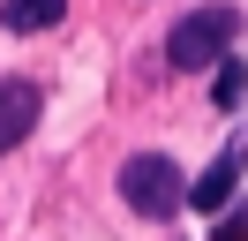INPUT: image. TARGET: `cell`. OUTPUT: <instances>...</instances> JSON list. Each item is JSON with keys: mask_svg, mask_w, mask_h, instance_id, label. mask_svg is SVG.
Listing matches in <instances>:
<instances>
[{"mask_svg": "<svg viewBox=\"0 0 248 241\" xmlns=\"http://www.w3.org/2000/svg\"><path fill=\"white\" fill-rule=\"evenodd\" d=\"M233 30H241L233 8H196V15H181V23L166 30V60L173 68H211V60L233 53Z\"/></svg>", "mask_w": 248, "mask_h": 241, "instance_id": "2", "label": "cell"}, {"mask_svg": "<svg viewBox=\"0 0 248 241\" xmlns=\"http://www.w3.org/2000/svg\"><path fill=\"white\" fill-rule=\"evenodd\" d=\"M241 166H248V151H241V143H226L211 173H196V181H188V204H196V211H218V204L233 196V181H241Z\"/></svg>", "mask_w": 248, "mask_h": 241, "instance_id": "3", "label": "cell"}, {"mask_svg": "<svg viewBox=\"0 0 248 241\" xmlns=\"http://www.w3.org/2000/svg\"><path fill=\"white\" fill-rule=\"evenodd\" d=\"M68 15V0H0V23L16 30V38H31V30H53Z\"/></svg>", "mask_w": 248, "mask_h": 241, "instance_id": "5", "label": "cell"}, {"mask_svg": "<svg viewBox=\"0 0 248 241\" xmlns=\"http://www.w3.org/2000/svg\"><path fill=\"white\" fill-rule=\"evenodd\" d=\"M241 83H248V75H241V60H218V105H233V98H241Z\"/></svg>", "mask_w": 248, "mask_h": 241, "instance_id": "6", "label": "cell"}, {"mask_svg": "<svg viewBox=\"0 0 248 241\" xmlns=\"http://www.w3.org/2000/svg\"><path fill=\"white\" fill-rule=\"evenodd\" d=\"M211 241H248V211H226V219L211 226Z\"/></svg>", "mask_w": 248, "mask_h": 241, "instance_id": "7", "label": "cell"}, {"mask_svg": "<svg viewBox=\"0 0 248 241\" xmlns=\"http://www.w3.org/2000/svg\"><path fill=\"white\" fill-rule=\"evenodd\" d=\"M121 196H128L136 219H173V211L188 204V181H181V166H173L166 151H136V158L121 166Z\"/></svg>", "mask_w": 248, "mask_h": 241, "instance_id": "1", "label": "cell"}, {"mask_svg": "<svg viewBox=\"0 0 248 241\" xmlns=\"http://www.w3.org/2000/svg\"><path fill=\"white\" fill-rule=\"evenodd\" d=\"M31 120H38V90L8 75V83H0V151H16L23 136H31Z\"/></svg>", "mask_w": 248, "mask_h": 241, "instance_id": "4", "label": "cell"}]
</instances>
